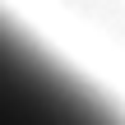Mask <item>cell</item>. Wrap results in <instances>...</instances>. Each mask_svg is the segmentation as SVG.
Wrapping results in <instances>:
<instances>
[{"label": "cell", "mask_w": 125, "mask_h": 125, "mask_svg": "<svg viewBox=\"0 0 125 125\" xmlns=\"http://www.w3.org/2000/svg\"><path fill=\"white\" fill-rule=\"evenodd\" d=\"M0 125H125V111L0 9Z\"/></svg>", "instance_id": "6da1fadb"}]
</instances>
